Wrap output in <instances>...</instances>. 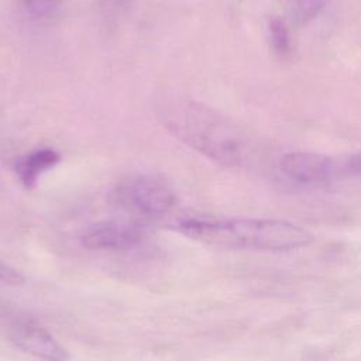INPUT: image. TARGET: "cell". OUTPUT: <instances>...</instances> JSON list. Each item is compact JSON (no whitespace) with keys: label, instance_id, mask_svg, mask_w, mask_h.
Returning <instances> with one entry per match:
<instances>
[{"label":"cell","instance_id":"8992f818","mask_svg":"<svg viewBox=\"0 0 361 361\" xmlns=\"http://www.w3.org/2000/svg\"><path fill=\"white\" fill-rule=\"evenodd\" d=\"M8 340L20 351L42 361H69L68 350L45 327L31 320H16L8 329Z\"/></svg>","mask_w":361,"mask_h":361},{"label":"cell","instance_id":"ba28073f","mask_svg":"<svg viewBox=\"0 0 361 361\" xmlns=\"http://www.w3.org/2000/svg\"><path fill=\"white\" fill-rule=\"evenodd\" d=\"M267 37L271 49L279 56H288L292 49L290 34L288 25L279 17H271L267 24Z\"/></svg>","mask_w":361,"mask_h":361},{"label":"cell","instance_id":"5b68a950","mask_svg":"<svg viewBox=\"0 0 361 361\" xmlns=\"http://www.w3.org/2000/svg\"><path fill=\"white\" fill-rule=\"evenodd\" d=\"M145 237V223L128 217L96 223L82 234L80 241L89 250L117 251L133 248L142 243Z\"/></svg>","mask_w":361,"mask_h":361},{"label":"cell","instance_id":"3957f363","mask_svg":"<svg viewBox=\"0 0 361 361\" xmlns=\"http://www.w3.org/2000/svg\"><path fill=\"white\" fill-rule=\"evenodd\" d=\"M113 207L138 221L165 217L176 204V195L165 178L154 173H140L121 179L110 190Z\"/></svg>","mask_w":361,"mask_h":361},{"label":"cell","instance_id":"9c48e42d","mask_svg":"<svg viewBox=\"0 0 361 361\" xmlns=\"http://www.w3.org/2000/svg\"><path fill=\"white\" fill-rule=\"evenodd\" d=\"M62 0H24V7L27 13L34 18H47L51 17Z\"/></svg>","mask_w":361,"mask_h":361},{"label":"cell","instance_id":"277c9868","mask_svg":"<svg viewBox=\"0 0 361 361\" xmlns=\"http://www.w3.org/2000/svg\"><path fill=\"white\" fill-rule=\"evenodd\" d=\"M281 171L298 183L317 185L351 175H361V159L360 154L331 157L295 151L282 157Z\"/></svg>","mask_w":361,"mask_h":361},{"label":"cell","instance_id":"7a4b0ae2","mask_svg":"<svg viewBox=\"0 0 361 361\" xmlns=\"http://www.w3.org/2000/svg\"><path fill=\"white\" fill-rule=\"evenodd\" d=\"M162 124L182 142L227 166L247 162L250 144L243 131L217 111L185 99H169L158 107Z\"/></svg>","mask_w":361,"mask_h":361},{"label":"cell","instance_id":"52a82bcc","mask_svg":"<svg viewBox=\"0 0 361 361\" xmlns=\"http://www.w3.org/2000/svg\"><path fill=\"white\" fill-rule=\"evenodd\" d=\"M59 161L61 155L55 149L39 148L18 158L14 164V171L21 185L31 189L37 185L41 175L54 168Z\"/></svg>","mask_w":361,"mask_h":361},{"label":"cell","instance_id":"30bf717a","mask_svg":"<svg viewBox=\"0 0 361 361\" xmlns=\"http://www.w3.org/2000/svg\"><path fill=\"white\" fill-rule=\"evenodd\" d=\"M133 3L134 0H99V8L104 18L117 20L130 10Z\"/></svg>","mask_w":361,"mask_h":361},{"label":"cell","instance_id":"8fae6325","mask_svg":"<svg viewBox=\"0 0 361 361\" xmlns=\"http://www.w3.org/2000/svg\"><path fill=\"white\" fill-rule=\"evenodd\" d=\"M298 11L303 20L313 18L323 8L326 0H295Z\"/></svg>","mask_w":361,"mask_h":361},{"label":"cell","instance_id":"6da1fadb","mask_svg":"<svg viewBox=\"0 0 361 361\" xmlns=\"http://www.w3.org/2000/svg\"><path fill=\"white\" fill-rule=\"evenodd\" d=\"M175 228L193 241L224 250L289 251L313 240L303 227L278 219L190 216L180 219Z\"/></svg>","mask_w":361,"mask_h":361}]
</instances>
